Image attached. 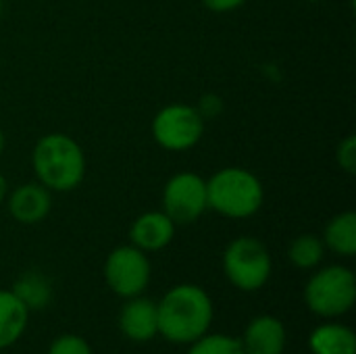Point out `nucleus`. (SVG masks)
Wrapping results in <instances>:
<instances>
[{"label": "nucleus", "mask_w": 356, "mask_h": 354, "mask_svg": "<svg viewBox=\"0 0 356 354\" xmlns=\"http://www.w3.org/2000/svg\"><path fill=\"white\" fill-rule=\"evenodd\" d=\"M288 259L296 269H302V271L317 269L325 259V244L315 234H302L290 242Z\"/></svg>", "instance_id": "obj_17"}, {"label": "nucleus", "mask_w": 356, "mask_h": 354, "mask_svg": "<svg viewBox=\"0 0 356 354\" xmlns=\"http://www.w3.org/2000/svg\"><path fill=\"white\" fill-rule=\"evenodd\" d=\"M38 184L50 192H71L86 177V154L67 134H46L31 150Z\"/></svg>", "instance_id": "obj_2"}, {"label": "nucleus", "mask_w": 356, "mask_h": 354, "mask_svg": "<svg viewBox=\"0 0 356 354\" xmlns=\"http://www.w3.org/2000/svg\"><path fill=\"white\" fill-rule=\"evenodd\" d=\"M204 125L207 121L196 106L175 102L154 115L152 138L165 150L184 152L200 142V138L204 136Z\"/></svg>", "instance_id": "obj_6"}, {"label": "nucleus", "mask_w": 356, "mask_h": 354, "mask_svg": "<svg viewBox=\"0 0 356 354\" xmlns=\"http://www.w3.org/2000/svg\"><path fill=\"white\" fill-rule=\"evenodd\" d=\"M27 323V307L10 290H0V351H6L21 340Z\"/></svg>", "instance_id": "obj_14"}, {"label": "nucleus", "mask_w": 356, "mask_h": 354, "mask_svg": "<svg viewBox=\"0 0 356 354\" xmlns=\"http://www.w3.org/2000/svg\"><path fill=\"white\" fill-rule=\"evenodd\" d=\"M325 250H332L338 257L350 259L356 255V213L344 211L330 219L323 230Z\"/></svg>", "instance_id": "obj_15"}, {"label": "nucleus", "mask_w": 356, "mask_h": 354, "mask_svg": "<svg viewBox=\"0 0 356 354\" xmlns=\"http://www.w3.org/2000/svg\"><path fill=\"white\" fill-rule=\"evenodd\" d=\"M307 2H321V0H307Z\"/></svg>", "instance_id": "obj_26"}, {"label": "nucleus", "mask_w": 356, "mask_h": 354, "mask_svg": "<svg viewBox=\"0 0 356 354\" xmlns=\"http://www.w3.org/2000/svg\"><path fill=\"white\" fill-rule=\"evenodd\" d=\"M10 292L27 307V311H42L52 300V286L48 277L40 271H27L19 275V280L13 284Z\"/></svg>", "instance_id": "obj_16"}, {"label": "nucleus", "mask_w": 356, "mask_h": 354, "mask_svg": "<svg viewBox=\"0 0 356 354\" xmlns=\"http://www.w3.org/2000/svg\"><path fill=\"white\" fill-rule=\"evenodd\" d=\"M175 223L163 211H148L134 219L129 227V242L131 246L140 248L142 252H159L173 242Z\"/></svg>", "instance_id": "obj_12"}, {"label": "nucleus", "mask_w": 356, "mask_h": 354, "mask_svg": "<svg viewBox=\"0 0 356 354\" xmlns=\"http://www.w3.org/2000/svg\"><path fill=\"white\" fill-rule=\"evenodd\" d=\"M271 271L273 261L261 240L240 236L227 244L223 252V273L234 288L242 292H257L269 282Z\"/></svg>", "instance_id": "obj_5"}, {"label": "nucleus", "mask_w": 356, "mask_h": 354, "mask_svg": "<svg viewBox=\"0 0 356 354\" xmlns=\"http://www.w3.org/2000/svg\"><path fill=\"white\" fill-rule=\"evenodd\" d=\"M152 267L148 255L140 248L125 244L111 250L104 261V282L119 298H134L146 292Z\"/></svg>", "instance_id": "obj_7"}, {"label": "nucleus", "mask_w": 356, "mask_h": 354, "mask_svg": "<svg viewBox=\"0 0 356 354\" xmlns=\"http://www.w3.org/2000/svg\"><path fill=\"white\" fill-rule=\"evenodd\" d=\"M309 348L313 354H356V334L353 328L327 319L309 334Z\"/></svg>", "instance_id": "obj_13"}, {"label": "nucleus", "mask_w": 356, "mask_h": 354, "mask_svg": "<svg viewBox=\"0 0 356 354\" xmlns=\"http://www.w3.org/2000/svg\"><path fill=\"white\" fill-rule=\"evenodd\" d=\"M209 209L207 179L192 171H181L169 177L163 188V213L175 225L198 221Z\"/></svg>", "instance_id": "obj_8"}, {"label": "nucleus", "mask_w": 356, "mask_h": 354, "mask_svg": "<svg viewBox=\"0 0 356 354\" xmlns=\"http://www.w3.org/2000/svg\"><path fill=\"white\" fill-rule=\"evenodd\" d=\"M46 354H94L92 346L86 338L77 336V334H63L58 338H54L48 346Z\"/></svg>", "instance_id": "obj_19"}, {"label": "nucleus", "mask_w": 356, "mask_h": 354, "mask_svg": "<svg viewBox=\"0 0 356 354\" xmlns=\"http://www.w3.org/2000/svg\"><path fill=\"white\" fill-rule=\"evenodd\" d=\"M215 307L209 292L196 284H177L156 303L159 336L171 344H192L211 332Z\"/></svg>", "instance_id": "obj_1"}, {"label": "nucleus", "mask_w": 356, "mask_h": 354, "mask_svg": "<svg viewBox=\"0 0 356 354\" xmlns=\"http://www.w3.org/2000/svg\"><path fill=\"white\" fill-rule=\"evenodd\" d=\"M196 108H198V113L202 115V119L207 121V119H213V117H217V115L221 113L223 102H221V98H219V96H215V94H207V96H202V98H200V104H198Z\"/></svg>", "instance_id": "obj_21"}, {"label": "nucleus", "mask_w": 356, "mask_h": 354, "mask_svg": "<svg viewBox=\"0 0 356 354\" xmlns=\"http://www.w3.org/2000/svg\"><path fill=\"white\" fill-rule=\"evenodd\" d=\"M6 204H8L10 217L17 223L33 225L48 217L52 209V196H50V190H46L42 184L29 182V184L15 188L6 196Z\"/></svg>", "instance_id": "obj_11"}, {"label": "nucleus", "mask_w": 356, "mask_h": 354, "mask_svg": "<svg viewBox=\"0 0 356 354\" xmlns=\"http://www.w3.org/2000/svg\"><path fill=\"white\" fill-rule=\"evenodd\" d=\"M240 342L244 354H284L288 332L282 319L273 315H259L248 321Z\"/></svg>", "instance_id": "obj_10"}, {"label": "nucleus", "mask_w": 356, "mask_h": 354, "mask_svg": "<svg viewBox=\"0 0 356 354\" xmlns=\"http://www.w3.org/2000/svg\"><path fill=\"white\" fill-rule=\"evenodd\" d=\"M2 150H4V134L0 129V154H2Z\"/></svg>", "instance_id": "obj_24"}, {"label": "nucleus", "mask_w": 356, "mask_h": 354, "mask_svg": "<svg viewBox=\"0 0 356 354\" xmlns=\"http://www.w3.org/2000/svg\"><path fill=\"white\" fill-rule=\"evenodd\" d=\"M336 161L340 165V169H344L348 175L356 173V138L355 136H346L336 150Z\"/></svg>", "instance_id": "obj_20"}, {"label": "nucleus", "mask_w": 356, "mask_h": 354, "mask_svg": "<svg viewBox=\"0 0 356 354\" xmlns=\"http://www.w3.org/2000/svg\"><path fill=\"white\" fill-rule=\"evenodd\" d=\"M186 354H244L242 342L229 334H211L207 332L196 342L188 344Z\"/></svg>", "instance_id": "obj_18"}, {"label": "nucleus", "mask_w": 356, "mask_h": 354, "mask_svg": "<svg viewBox=\"0 0 356 354\" xmlns=\"http://www.w3.org/2000/svg\"><path fill=\"white\" fill-rule=\"evenodd\" d=\"M209 209L227 219H248L257 215L265 202L261 179L244 167L219 169L207 182Z\"/></svg>", "instance_id": "obj_3"}, {"label": "nucleus", "mask_w": 356, "mask_h": 354, "mask_svg": "<svg viewBox=\"0 0 356 354\" xmlns=\"http://www.w3.org/2000/svg\"><path fill=\"white\" fill-rule=\"evenodd\" d=\"M200 2L213 13H232L240 8L246 0H200Z\"/></svg>", "instance_id": "obj_22"}, {"label": "nucleus", "mask_w": 356, "mask_h": 354, "mask_svg": "<svg viewBox=\"0 0 356 354\" xmlns=\"http://www.w3.org/2000/svg\"><path fill=\"white\" fill-rule=\"evenodd\" d=\"M2 8H4V2L0 0V15H2Z\"/></svg>", "instance_id": "obj_25"}, {"label": "nucleus", "mask_w": 356, "mask_h": 354, "mask_svg": "<svg viewBox=\"0 0 356 354\" xmlns=\"http://www.w3.org/2000/svg\"><path fill=\"white\" fill-rule=\"evenodd\" d=\"M309 311L321 319H340L353 311L356 303L355 271L344 265L317 269L305 286Z\"/></svg>", "instance_id": "obj_4"}, {"label": "nucleus", "mask_w": 356, "mask_h": 354, "mask_svg": "<svg viewBox=\"0 0 356 354\" xmlns=\"http://www.w3.org/2000/svg\"><path fill=\"white\" fill-rule=\"evenodd\" d=\"M6 196H8V182H6V177L0 173V204L6 200Z\"/></svg>", "instance_id": "obj_23"}, {"label": "nucleus", "mask_w": 356, "mask_h": 354, "mask_svg": "<svg viewBox=\"0 0 356 354\" xmlns=\"http://www.w3.org/2000/svg\"><path fill=\"white\" fill-rule=\"evenodd\" d=\"M119 330L121 334L136 344L150 342L159 336L156 321V303L146 296L125 298V305L119 311Z\"/></svg>", "instance_id": "obj_9"}]
</instances>
